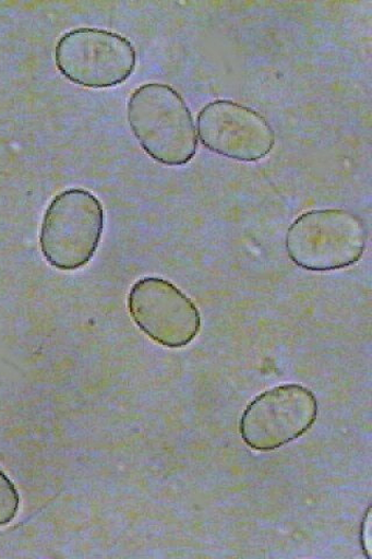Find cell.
I'll return each instance as SVG.
<instances>
[{"instance_id": "6da1fadb", "label": "cell", "mask_w": 372, "mask_h": 559, "mask_svg": "<svg viewBox=\"0 0 372 559\" xmlns=\"http://www.w3.org/2000/svg\"><path fill=\"white\" fill-rule=\"evenodd\" d=\"M128 118L139 144L158 164L181 167L199 150V135L182 95L165 83L137 87L128 104Z\"/></svg>"}, {"instance_id": "7a4b0ae2", "label": "cell", "mask_w": 372, "mask_h": 559, "mask_svg": "<svg viewBox=\"0 0 372 559\" xmlns=\"http://www.w3.org/2000/svg\"><path fill=\"white\" fill-rule=\"evenodd\" d=\"M367 241V226L359 215L346 209H313L290 225L286 249L297 267L325 273L357 265Z\"/></svg>"}, {"instance_id": "3957f363", "label": "cell", "mask_w": 372, "mask_h": 559, "mask_svg": "<svg viewBox=\"0 0 372 559\" xmlns=\"http://www.w3.org/2000/svg\"><path fill=\"white\" fill-rule=\"evenodd\" d=\"M99 199L83 188H70L51 200L40 230V249L51 267L74 272L91 262L104 234Z\"/></svg>"}, {"instance_id": "277c9868", "label": "cell", "mask_w": 372, "mask_h": 559, "mask_svg": "<svg viewBox=\"0 0 372 559\" xmlns=\"http://www.w3.org/2000/svg\"><path fill=\"white\" fill-rule=\"evenodd\" d=\"M56 63L68 81L87 90H109L134 73L136 51L121 34L80 27L62 35L56 47Z\"/></svg>"}, {"instance_id": "5b68a950", "label": "cell", "mask_w": 372, "mask_h": 559, "mask_svg": "<svg viewBox=\"0 0 372 559\" xmlns=\"http://www.w3.org/2000/svg\"><path fill=\"white\" fill-rule=\"evenodd\" d=\"M319 402L303 384L285 383L255 396L242 413L239 432L254 451L271 452L308 433L316 423Z\"/></svg>"}, {"instance_id": "8992f818", "label": "cell", "mask_w": 372, "mask_h": 559, "mask_svg": "<svg viewBox=\"0 0 372 559\" xmlns=\"http://www.w3.org/2000/svg\"><path fill=\"white\" fill-rule=\"evenodd\" d=\"M128 308L140 331L164 347L183 348L200 335L202 317L196 304L164 277L137 280L129 293Z\"/></svg>"}, {"instance_id": "52a82bcc", "label": "cell", "mask_w": 372, "mask_h": 559, "mask_svg": "<svg viewBox=\"0 0 372 559\" xmlns=\"http://www.w3.org/2000/svg\"><path fill=\"white\" fill-rule=\"evenodd\" d=\"M197 135L209 152L244 164L263 160L276 144V133L267 118L229 99L205 105L197 117Z\"/></svg>"}, {"instance_id": "ba28073f", "label": "cell", "mask_w": 372, "mask_h": 559, "mask_svg": "<svg viewBox=\"0 0 372 559\" xmlns=\"http://www.w3.org/2000/svg\"><path fill=\"white\" fill-rule=\"evenodd\" d=\"M21 497L14 484L0 468V527L8 526L20 511Z\"/></svg>"}, {"instance_id": "9c48e42d", "label": "cell", "mask_w": 372, "mask_h": 559, "mask_svg": "<svg viewBox=\"0 0 372 559\" xmlns=\"http://www.w3.org/2000/svg\"><path fill=\"white\" fill-rule=\"evenodd\" d=\"M370 507L367 511V515L364 522L362 524V544L364 551H367V557L370 558Z\"/></svg>"}]
</instances>
